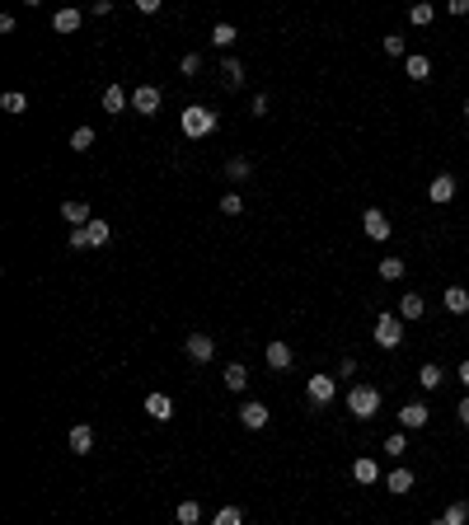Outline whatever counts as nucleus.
<instances>
[{
  "label": "nucleus",
  "instance_id": "1",
  "mask_svg": "<svg viewBox=\"0 0 469 525\" xmlns=\"http://www.w3.org/2000/svg\"><path fill=\"white\" fill-rule=\"evenodd\" d=\"M347 408H352V417L371 422V417L380 413V390L376 385H352V390H347Z\"/></svg>",
  "mask_w": 469,
  "mask_h": 525
},
{
  "label": "nucleus",
  "instance_id": "2",
  "mask_svg": "<svg viewBox=\"0 0 469 525\" xmlns=\"http://www.w3.org/2000/svg\"><path fill=\"white\" fill-rule=\"evenodd\" d=\"M179 127H183V136L202 141V136H212V132H216V113H212V108H202V103H192V108H183Z\"/></svg>",
  "mask_w": 469,
  "mask_h": 525
},
{
  "label": "nucleus",
  "instance_id": "3",
  "mask_svg": "<svg viewBox=\"0 0 469 525\" xmlns=\"http://www.w3.org/2000/svg\"><path fill=\"white\" fill-rule=\"evenodd\" d=\"M376 343L385 347V352L403 343V319H399V314H380V319H376Z\"/></svg>",
  "mask_w": 469,
  "mask_h": 525
},
{
  "label": "nucleus",
  "instance_id": "4",
  "mask_svg": "<svg viewBox=\"0 0 469 525\" xmlns=\"http://www.w3.org/2000/svg\"><path fill=\"white\" fill-rule=\"evenodd\" d=\"M305 394H310V403H334V394H338V385H334V375H310V385H305Z\"/></svg>",
  "mask_w": 469,
  "mask_h": 525
},
{
  "label": "nucleus",
  "instance_id": "5",
  "mask_svg": "<svg viewBox=\"0 0 469 525\" xmlns=\"http://www.w3.org/2000/svg\"><path fill=\"white\" fill-rule=\"evenodd\" d=\"M132 108L141 113V118L160 113V90H155V85H136V90H132Z\"/></svg>",
  "mask_w": 469,
  "mask_h": 525
},
{
  "label": "nucleus",
  "instance_id": "6",
  "mask_svg": "<svg viewBox=\"0 0 469 525\" xmlns=\"http://www.w3.org/2000/svg\"><path fill=\"white\" fill-rule=\"evenodd\" d=\"M61 221H66L71 230H85V225H90L94 216H90V207H85V202L71 197V202H61Z\"/></svg>",
  "mask_w": 469,
  "mask_h": 525
},
{
  "label": "nucleus",
  "instance_id": "7",
  "mask_svg": "<svg viewBox=\"0 0 469 525\" xmlns=\"http://www.w3.org/2000/svg\"><path fill=\"white\" fill-rule=\"evenodd\" d=\"M239 422H244L249 432H263V427H268V408H263L258 399H249L244 408H239Z\"/></svg>",
  "mask_w": 469,
  "mask_h": 525
},
{
  "label": "nucleus",
  "instance_id": "8",
  "mask_svg": "<svg viewBox=\"0 0 469 525\" xmlns=\"http://www.w3.org/2000/svg\"><path fill=\"white\" fill-rule=\"evenodd\" d=\"M361 225H366L371 239H390V221H385V212H376V207H366V212H361Z\"/></svg>",
  "mask_w": 469,
  "mask_h": 525
},
{
  "label": "nucleus",
  "instance_id": "9",
  "mask_svg": "<svg viewBox=\"0 0 469 525\" xmlns=\"http://www.w3.org/2000/svg\"><path fill=\"white\" fill-rule=\"evenodd\" d=\"M183 347H188L192 361H212V357H216V343H212L207 333H188V343H183Z\"/></svg>",
  "mask_w": 469,
  "mask_h": 525
},
{
  "label": "nucleus",
  "instance_id": "10",
  "mask_svg": "<svg viewBox=\"0 0 469 525\" xmlns=\"http://www.w3.org/2000/svg\"><path fill=\"white\" fill-rule=\"evenodd\" d=\"M427 197H432L436 207H441V202H450V197H455V179H450V174H436V179L427 183Z\"/></svg>",
  "mask_w": 469,
  "mask_h": 525
},
{
  "label": "nucleus",
  "instance_id": "11",
  "mask_svg": "<svg viewBox=\"0 0 469 525\" xmlns=\"http://www.w3.org/2000/svg\"><path fill=\"white\" fill-rule=\"evenodd\" d=\"M145 413L155 417V422H169V417H174V403H169V394H150V399H145Z\"/></svg>",
  "mask_w": 469,
  "mask_h": 525
},
{
  "label": "nucleus",
  "instance_id": "12",
  "mask_svg": "<svg viewBox=\"0 0 469 525\" xmlns=\"http://www.w3.org/2000/svg\"><path fill=\"white\" fill-rule=\"evenodd\" d=\"M71 450H76V455H90L94 450V427H71Z\"/></svg>",
  "mask_w": 469,
  "mask_h": 525
},
{
  "label": "nucleus",
  "instance_id": "13",
  "mask_svg": "<svg viewBox=\"0 0 469 525\" xmlns=\"http://www.w3.org/2000/svg\"><path fill=\"white\" fill-rule=\"evenodd\" d=\"M127 103H132V94H127L123 85H108V90H103V113H123Z\"/></svg>",
  "mask_w": 469,
  "mask_h": 525
},
{
  "label": "nucleus",
  "instance_id": "14",
  "mask_svg": "<svg viewBox=\"0 0 469 525\" xmlns=\"http://www.w3.org/2000/svg\"><path fill=\"white\" fill-rule=\"evenodd\" d=\"M80 19H85L80 10H56V14H52V28H56V33H76Z\"/></svg>",
  "mask_w": 469,
  "mask_h": 525
},
{
  "label": "nucleus",
  "instance_id": "15",
  "mask_svg": "<svg viewBox=\"0 0 469 525\" xmlns=\"http://www.w3.org/2000/svg\"><path fill=\"white\" fill-rule=\"evenodd\" d=\"M399 422H403V427H413V432H418V427H427V403H403Z\"/></svg>",
  "mask_w": 469,
  "mask_h": 525
},
{
  "label": "nucleus",
  "instance_id": "16",
  "mask_svg": "<svg viewBox=\"0 0 469 525\" xmlns=\"http://www.w3.org/2000/svg\"><path fill=\"white\" fill-rule=\"evenodd\" d=\"M385 488H390L394 497H403V492H413V474H408V469H394L390 479H385Z\"/></svg>",
  "mask_w": 469,
  "mask_h": 525
},
{
  "label": "nucleus",
  "instance_id": "17",
  "mask_svg": "<svg viewBox=\"0 0 469 525\" xmlns=\"http://www.w3.org/2000/svg\"><path fill=\"white\" fill-rule=\"evenodd\" d=\"M446 310L450 314H465L469 310V291L465 286H446Z\"/></svg>",
  "mask_w": 469,
  "mask_h": 525
},
{
  "label": "nucleus",
  "instance_id": "18",
  "mask_svg": "<svg viewBox=\"0 0 469 525\" xmlns=\"http://www.w3.org/2000/svg\"><path fill=\"white\" fill-rule=\"evenodd\" d=\"M268 366L272 370H287L291 366V347L287 343H268Z\"/></svg>",
  "mask_w": 469,
  "mask_h": 525
},
{
  "label": "nucleus",
  "instance_id": "19",
  "mask_svg": "<svg viewBox=\"0 0 469 525\" xmlns=\"http://www.w3.org/2000/svg\"><path fill=\"white\" fill-rule=\"evenodd\" d=\"M221 80L230 85V90H239V85H244V66H239L234 56H230V61H221Z\"/></svg>",
  "mask_w": 469,
  "mask_h": 525
},
{
  "label": "nucleus",
  "instance_id": "20",
  "mask_svg": "<svg viewBox=\"0 0 469 525\" xmlns=\"http://www.w3.org/2000/svg\"><path fill=\"white\" fill-rule=\"evenodd\" d=\"M85 230H90V249H103L113 239V225H103V221H90Z\"/></svg>",
  "mask_w": 469,
  "mask_h": 525
},
{
  "label": "nucleus",
  "instance_id": "21",
  "mask_svg": "<svg viewBox=\"0 0 469 525\" xmlns=\"http://www.w3.org/2000/svg\"><path fill=\"white\" fill-rule=\"evenodd\" d=\"M403 71H408V80H427V76H432V61H427V56H408Z\"/></svg>",
  "mask_w": 469,
  "mask_h": 525
},
{
  "label": "nucleus",
  "instance_id": "22",
  "mask_svg": "<svg viewBox=\"0 0 469 525\" xmlns=\"http://www.w3.org/2000/svg\"><path fill=\"white\" fill-rule=\"evenodd\" d=\"M225 385H230V390H244V385H249V366L230 361V366H225Z\"/></svg>",
  "mask_w": 469,
  "mask_h": 525
},
{
  "label": "nucleus",
  "instance_id": "23",
  "mask_svg": "<svg viewBox=\"0 0 469 525\" xmlns=\"http://www.w3.org/2000/svg\"><path fill=\"white\" fill-rule=\"evenodd\" d=\"M352 479H357V483H376V479H380L376 459H357V464H352Z\"/></svg>",
  "mask_w": 469,
  "mask_h": 525
},
{
  "label": "nucleus",
  "instance_id": "24",
  "mask_svg": "<svg viewBox=\"0 0 469 525\" xmlns=\"http://www.w3.org/2000/svg\"><path fill=\"white\" fill-rule=\"evenodd\" d=\"M423 296H403V305H399V319H423Z\"/></svg>",
  "mask_w": 469,
  "mask_h": 525
},
{
  "label": "nucleus",
  "instance_id": "25",
  "mask_svg": "<svg viewBox=\"0 0 469 525\" xmlns=\"http://www.w3.org/2000/svg\"><path fill=\"white\" fill-rule=\"evenodd\" d=\"M418 385H423V390H441V366H432V361H427V366L418 370Z\"/></svg>",
  "mask_w": 469,
  "mask_h": 525
},
{
  "label": "nucleus",
  "instance_id": "26",
  "mask_svg": "<svg viewBox=\"0 0 469 525\" xmlns=\"http://www.w3.org/2000/svg\"><path fill=\"white\" fill-rule=\"evenodd\" d=\"M469 521V502H450L446 516H441V525H465Z\"/></svg>",
  "mask_w": 469,
  "mask_h": 525
},
{
  "label": "nucleus",
  "instance_id": "27",
  "mask_svg": "<svg viewBox=\"0 0 469 525\" xmlns=\"http://www.w3.org/2000/svg\"><path fill=\"white\" fill-rule=\"evenodd\" d=\"M380 277H385V281H399L403 277V258H380Z\"/></svg>",
  "mask_w": 469,
  "mask_h": 525
},
{
  "label": "nucleus",
  "instance_id": "28",
  "mask_svg": "<svg viewBox=\"0 0 469 525\" xmlns=\"http://www.w3.org/2000/svg\"><path fill=\"white\" fill-rule=\"evenodd\" d=\"M225 174H230V179H234V183H244V179H249V174H254V169H249V160H244V155H234V160H230V165H225Z\"/></svg>",
  "mask_w": 469,
  "mask_h": 525
},
{
  "label": "nucleus",
  "instance_id": "29",
  "mask_svg": "<svg viewBox=\"0 0 469 525\" xmlns=\"http://www.w3.org/2000/svg\"><path fill=\"white\" fill-rule=\"evenodd\" d=\"M94 145V127H76L71 132V150H90Z\"/></svg>",
  "mask_w": 469,
  "mask_h": 525
},
{
  "label": "nucleus",
  "instance_id": "30",
  "mask_svg": "<svg viewBox=\"0 0 469 525\" xmlns=\"http://www.w3.org/2000/svg\"><path fill=\"white\" fill-rule=\"evenodd\" d=\"M234 38H239V33H234V24H216V28H212V43L216 47H230Z\"/></svg>",
  "mask_w": 469,
  "mask_h": 525
},
{
  "label": "nucleus",
  "instance_id": "31",
  "mask_svg": "<svg viewBox=\"0 0 469 525\" xmlns=\"http://www.w3.org/2000/svg\"><path fill=\"white\" fill-rule=\"evenodd\" d=\"M202 521V506L197 502H179V525H197Z\"/></svg>",
  "mask_w": 469,
  "mask_h": 525
},
{
  "label": "nucleus",
  "instance_id": "32",
  "mask_svg": "<svg viewBox=\"0 0 469 525\" xmlns=\"http://www.w3.org/2000/svg\"><path fill=\"white\" fill-rule=\"evenodd\" d=\"M212 525H244V516H239V506H221Z\"/></svg>",
  "mask_w": 469,
  "mask_h": 525
},
{
  "label": "nucleus",
  "instance_id": "33",
  "mask_svg": "<svg viewBox=\"0 0 469 525\" xmlns=\"http://www.w3.org/2000/svg\"><path fill=\"white\" fill-rule=\"evenodd\" d=\"M221 212L225 216H239V212H244V197H239V192H225V197H221Z\"/></svg>",
  "mask_w": 469,
  "mask_h": 525
},
{
  "label": "nucleus",
  "instance_id": "34",
  "mask_svg": "<svg viewBox=\"0 0 469 525\" xmlns=\"http://www.w3.org/2000/svg\"><path fill=\"white\" fill-rule=\"evenodd\" d=\"M385 56H403V33H385Z\"/></svg>",
  "mask_w": 469,
  "mask_h": 525
},
{
  "label": "nucleus",
  "instance_id": "35",
  "mask_svg": "<svg viewBox=\"0 0 469 525\" xmlns=\"http://www.w3.org/2000/svg\"><path fill=\"white\" fill-rule=\"evenodd\" d=\"M0 103H5V113H24V108H29V99H24V94H5Z\"/></svg>",
  "mask_w": 469,
  "mask_h": 525
},
{
  "label": "nucleus",
  "instance_id": "36",
  "mask_svg": "<svg viewBox=\"0 0 469 525\" xmlns=\"http://www.w3.org/2000/svg\"><path fill=\"white\" fill-rule=\"evenodd\" d=\"M432 5H413V10H408V19H413V24H432Z\"/></svg>",
  "mask_w": 469,
  "mask_h": 525
},
{
  "label": "nucleus",
  "instance_id": "37",
  "mask_svg": "<svg viewBox=\"0 0 469 525\" xmlns=\"http://www.w3.org/2000/svg\"><path fill=\"white\" fill-rule=\"evenodd\" d=\"M385 450H390V455H403V450H408V436H390V441H385Z\"/></svg>",
  "mask_w": 469,
  "mask_h": 525
},
{
  "label": "nucleus",
  "instance_id": "38",
  "mask_svg": "<svg viewBox=\"0 0 469 525\" xmlns=\"http://www.w3.org/2000/svg\"><path fill=\"white\" fill-rule=\"evenodd\" d=\"M179 66H183V76H197V66H202V56H197V52H188V56H183V61H179Z\"/></svg>",
  "mask_w": 469,
  "mask_h": 525
},
{
  "label": "nucleus",
  "instance_id": "39",
  "mask_svg": "<svg viewBox=\"0 0 469 525\" xmlns=\"http://www.w3.org/2000/svg\"><path fill=\"white\" fill-rule=\"evenodd\" d=\"M71 249H90V230H71Z\"/></svg>",
  "mask_w": 469,
  "mask_h": 525
},
{
  "label": "nucleus",
  "instance_id": "40",
  "mask_svg": "<svg viewBox=\"0 0 469 525\" xmlns=\"http://www.w3.org/2000/svg\"><path fill=\"white\" fill-rule=\"evenodd\" d=\"M460 385L469 390V361H460Z\"/></svg>",
  "mask_w": 469,
  "mask_h": 525
},
{
  "label": "nucleus",
  "instance_id": "41",
  "mask_svg": "<svg viewBox=\"0 0 469 525\" xmlns=\"http://www.w3.org/2000/svg\"><path fill=\"white\" fill-rule=\"evenodd\" d=\"M460 422H465V427H469V399H465V403H460Z\"/></svg>",
  "mask_w": 469,
  "mask_h": 525
},
{
  "label": "nucleus",
  "instance_id": "42",
  "mask_svg": "<svg viewBox=\"0 0 469 525\" xmlns=\"http://www.w3.org/2000/svg\"><path fill=\"white\" fill-rule=\"evenodd\" d=\"M465 118H469V99H465Z\"/></svg>",
  "mask_w": 469,
  "mask_h": 525
},
{
  "label": "nucleus",
  "instance_id": "43",
  "mask_svg": "<svg viewBox=\"0 0 469 525\" xmlns=\"http://www.w3.org/2000/svg\"><path fill=\"white\" fill-rule=\"evenodd\" d=\"M432 525H441V521H432Z\"/></svg>",
  "mask_w": 469,
  "mask_h": 525
}]
</instances>
